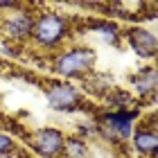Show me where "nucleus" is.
<instances>
[{
    "label": "nucleus",
    "mask_w": 158,
    "mask_h": 158,
    "mask_svg": "<svg viewBox=\"0 0 158 158\" xmlns=\"http://www.w3.org/2000/svg\"><path fill=\"white\" fill-rule=\"evenodd\" d=\"M70 36V20L68 16H63L59 11H41L34 18V30H32V39L34 45L41 50H59L66 39Z\"/></svg>",
    "instance_id": "nucleus-1"
},
{
    "label": "nucleus",
    "mask_w": 158,
    "mask_h": 158,
    "mask_svg": "<svg viewBox=\"0 0 158 158\" xmlns=\"http://www.w3.org/2000/svg\"><path fill=\"white\" fill-rule=\"evenodd\" d=\"M95 61H97V54H95L93 48L70 45V48L61 50V52L54 56V73L59 77H63L66 81H70V79H81V77L93 73Z\"/></svg>",
    "instance_id": "nucleus-2"
},
{
    "label": "nucleus",
    "mask_w": 158,
    "mask_h": 158,
    "mask_svg": "<svg viewBox=\"0 0 158 158\" xmlns=\"http://www.w3.org/2000/svg\"><path fill=\"white\" fill-rule=\"evenodd\" d=\"M34 18L36 14L32 11L30 5H20L18 9H14L2 16V34L14 43H25L32 39V30H34Z\"/></svg>",
    "instance_id": "nucleus-3"
},
{
    "label": "nucleus",
    "mask_w": 158,
    "mask_h": 158,
    "mask_svg": "<svg viewBox=\"0 0 158 158\" xmlns=\"http://www.w3.org/2000/svg\"><path fill=\"white\" fill-rule=\"evenodd\" d=\"M66 133L56 127H39L30 135V147L41 158H63Z\"/></svg>",
    "instance_id": "nucleus-4"
},
{
    "label": "nucleus",
    "mask_w": 158,
    "mask_h": 158,
    "mask_svg": "<svg viewBox=\"0 0 158 158\" xmlns=\"http://www.w3.org/2000/svg\"><path fill=\"white\" fill-rule=\"evenodd\" d=\"M45 99L50 104L52 111H59V113H70V111H77L79 104H81V90L79 86H75L73 81H52L48 84L45 88Z\"/></svg>",
    "instance_id": "nucleus-5"
},
{
    "label": "nucleus",
    "mask_w": 158,
    "mask_h": 158,
    "mask_svg": "<svg viewBox=\"0 0 158 158\" xmlns=\"http://www.w3.org/2000/svg\"><path fill=\"white\" fill-rule=\"evenodd\" d=\"M140 115V109H122V111H109L104 113L102 131L109 133L113 140H129L133 133V122Z\"/></svg>",
    "instance_id": "nucleus-6"
},
{
    "label": "nucleus",
    "mask_w": 158,
    "mask_h": 158,
    "mask_svg": "<svg viewBox=\"0 0 158 158\" xmlns=\"http://www.w3.org/2000/svg\"><path fill=\"white\" fill-rule=\"evenodd\" d=\"M122 36L127 39V45L133 50L135 56H140V59H154L156 56L158 41H156V34L152 30H147V27H142V25H133V27H129Z\"/></svg>",
    "instance_id": "nucleus-7"
},
{
    "label": "nucleus",
    "mask_w": 158,
    "mask_h": 158,
    "mask_svg": "<svg viewBox=\"0 0 158 158\" xmlns=\"http://www.w3.org/2000/svg\"><path fill=\"white\" fill-rule=\"evenodd\" d=\"M131 142H133V147H135V152H138V154L149 156V158H156V152H158V135H156V129H154V127L133 129Z\"/></svg>",
    "instance_id": "nucleus-8"
},
{
    "label": "nucleus",
    "mask_w": 158,
    "mask_h": 158,
    "mask_svg": "<svg viewBox=\"0 0 158 158\" xmlns=\"http://www.w3.org/2000/svg\"><path fill=\"white\" fill-rule=\"evenodd\" d=\"M131 86L135 88L138 95L145 97H152L156 95V68L154 66H147V68H140L138 73L131 77Z\"/></svg>",
    "instance_id": "nucleus-9"
},
{
    "label": "nucleus",
    "mask_w": 158,
    "mask_h": 158,
    "mask_svg": "<svg viewBox=\"0 0 158 158\" xmlns=\"http://www.w3.org/2000/svg\"><path fill=\"white\" fill-rule=\"evenodd\" d=\"M90 30L95 32V34H99V39L106 41L109 45H118L120 39H122V30L118 27V23H113V20H106V18H102V20H93V23H90Z\"/></svg>",
    "instance_id": "nucleus-10"
},
{
    "label": "nucleus",
    "mask_w": 158,
    "mask_h": 158,
    "mask_svg": "<svg viewBox=\"0 0 158 158\" xmlns=\"http://www.w3.org/2000/svg\"><path fill=\"white\" fill-rule=\"evenodd\" d=\"M63 156H66V158H88L90 156L88 140H86V138H66Z\"/></svg>",
    "instance_id": "nucleus-11"
},
{
    "label": "nucleus",
    "mask_w": 158,
    "mask_h": 158,
    "mask_svg": "<svg viewBox=\"0 0 158 158\" xmlns=\"http://www.w3.org/2000/svg\"><path fill=\"white\" fill-rule=\"evenodd\" d=\"M11 152H16V142H14L11 135H7V133L0 131V156H7Z\"/></svg>",
    "instance_id": "nucleus-12"
},
{
    "label": "nucleus",
    "mask_w": 158,
    "mask_h": 158,
    "mask_svg": "<svg viewBox=\"0 0 158 158\" xmlns=\"http://www.w3.org/2000/svg\"><path fill=\"white\" fill-rule=\"evenodd\" d=\"M23 5V2H18V0H0V11H14V9H18V7Z\"/></svg>",
    "instance_id": "nucleus-13"
},
{
    "label": "nucleus",
    "mask_w": 158,
    "mask_h": 158,
    "mask_svg": "<svg viewBox=\"0 0 158 158\" xmlns=\"http://www.w3.org/2000/svg\"><path fill=\"white\" fill-rule=\"evenodd\" d=\"M0 158H23L18 152H11V154H7V156H0Z\"/></svg>",
    "instance_id": "nucleus-14"
}]
</instances>
